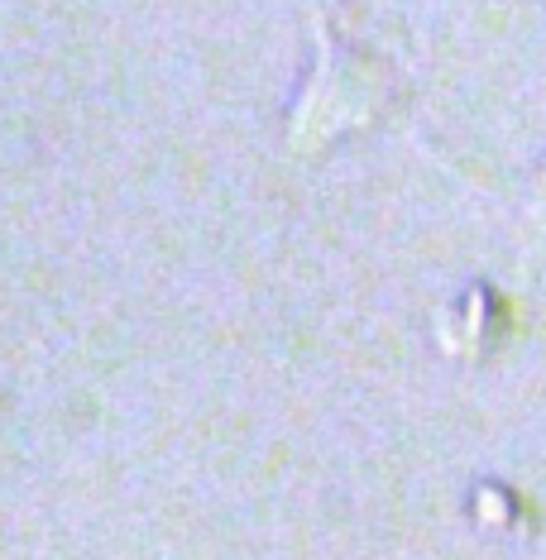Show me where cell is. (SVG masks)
Segmentation results:
<instances>
[{
  "instance_id": "1",
  "label": "cell",
  "mask_w": 546,
  "mask_h": 560,
  "mask_svg": "<svg viewBox=\"0 0 546 560\" xmlns=\"http://www.w3.org/2000/svg\"><path fill=\"white\" fill-rule=\"evenodd\" d=\"M316 62L302 82V92L288 110V149L293 154H322L340 139L370 130L388 116L398 101V68L379 58L374 48H360L326 24V15H312Z\"/></svg>"
},
{
  "instance_id": "2",
  "label": "cell",
  "mask_w": 546,
  "mask_h": 560,
  "mask_svg": "<svg viewBox=\"0 0 546 560\" xmlns=\"http://www.w3.org/2000/svg\"><path fill=\"white\" fill-rule=\"evenodd\" d=\"M537 192H542V201H546V168H542V183H537Z\"/></svg>"
}]
</instances>
